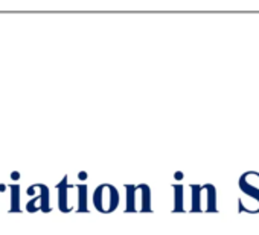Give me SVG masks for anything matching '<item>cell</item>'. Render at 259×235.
Segmentation results:
<instances>
[{
	"label": "cell",
	"instance_id": "obj_7",
	"mask_svg": "<svg viewBox=\"0 0 259 235\" xmlns=\"http://www.w3.org/2000/svg\"><path fill=\"white\" fill-rule=\"evenodd\" d=\"M172 191H174V208H172V211L183 212L185 211V199H183L185 186L182 183H176V185H172Z\"/></svg>",
	"mask_w": 259,
	"mask_h": 235
},
{
	"label": "cell",
	"instance_id": "obj_11",
	"mask_svg": "<svg viewBox=\"0 0 259 235\" xmlns=\"http://www.w3.org/2000/svg\"><path fill=\"white\" fill-rule=\"evenodd\" d=\"M11 191H13V202H11V211H19V191L20 186L19 185H11Z\"/></svg>",
	"mask_w": 259,
	"mask_h": 235
},
{
	"label": "cell",
	"instance_id": "obj_9",
	"mask_svg": "<svg viewBox=\"0 0 259 235\" xmlns=\"http://www.w3.org/2000/svg\"><path fill=\"white\" fill-rule=\"evenodd\" d=\"M76 189H78V211L87 212L89 211V208H87V185H84V183L76 185Z\"/></svg>",
	"mask_w": 259,
	"mask_h": 235
},
{
	"label": "cell",
	"instance_id": "obj_2",
	"mask_svg": "<svg viewBox=\"0 0 259 235\" xmlns=\"http://www.w3.org/2000/svg\"><path fill=\"white\" fill-rule=\"evenodd\" d=\"M250 174H251V171H247V173H244V174L239 177V182H238V183H239V189H241L245 195L254 199V200L257 202V209H259V189H257L256 186H253L251 183L247 182V177H250Z\"/></svg>",
	"mask_w": 259,
	"mask_h": 235
},
{
	"label": "cell",
	"instance_id": "obj_1",
	"mask_svg": "<svg viewBox=\"0 0 259 235\" xmlns=\"http://www.w3.org/2000/svg\"><path fill=\"white\" fill-rule=\"evenodd\" d=\"M93 205L99 212H113L119 205V191L110 183H101L93 192Z\"/></svg>",
	"mask_w": 259,
	"mask_h": 235
},
{
	"label": "cell",
	"instance_id": "obj_5",
	"mask_svg": "<svg viewBox=\"0 0 259 235\" xmlns=\"http://www.w3.org/2000/svg\"><path fill=\"white\" fill-rule=\"evenodd\" d=\"M138 192H141V199H142L141 211L142 212H151L153 211V208H151V188L147 183H141V185H138Z\"/></svg>",
	"mask_w": 259,
	"mask_h": 235
},
{
	"label": "cell",
	"instance_id": "obj_8",
	"mask_svg": "<svg viewBox=\"0 0 259 235\" xmlns=\"http://www.w3.org/2000/svg\"><path fill=\"white\" fill-rule=\"evenodd\" d=\"M126 191V212H136V192H138V185H125Z\"/></svg>",
	"mask_w": 259,
	"mask_h": 235
},
{
	"label": "cell",
	"instance_id": "obj_3",
	"mask_svg": "<svg viewBox=\"0 0 259 235\" xmlns=\"http://www.w3.org/2000/svg\"><path fill=\"white\" fill-rule=\"evenodd\" d=\"M203 192H204V199H206V211L207 212H217V189L212 183H204L203 185Z\"/></svg>",
	"mask_w": 259,
	"mask_h": 235
},
{
	"label": "cell",
	"instance_id": "obj_10",
	"mask_svg": "<svg viewBox=\"0 0 259 235\" xmlns=\"http://www.w3.org/2000/svg\"><path fill=\"white\" fill-rule=\"evenodd\" d=\"M37 186L41 189V194H40L41 206H40V209L45 211V212H49V211H51V208H49V188L45 186V185H41V183H37Z\"/></svg>",
	"mask_w": 259,
	"mask_h": 235
},
{
	"label": "cell",
	"instance_id": "obj_6",
	"mask_svg": "<svg viewBox=\"0 0 259 235\" xmlns=\"http://www.w3.org/2000/svg\"><path fill=\"white\" fill-rule=\"evenodd\" d=\"M191 192H192L191 211H192V212H200V211H203V206H201V199H203V185L192 183V185H191Z\"/></svg>",
	"mask_w": 259,
	"mask_h": 235
},
{
	"label": "cell",
	"instance_id": "obj_4",
	"mask_svg": "<svg viewBox=\"0 0 259 235\" xmlns=\"http://www.w3.org/2000/svg\"><path fill=\"white\" fill-rule=\"evenodd\" d=\"M58 206H60V209L63 211V212H69L72 208L67 205V189L69 188H72V185H69L67 183V177H64L60 183H58Z\"/></svg>",
	"mask_w": 259,
	"mask_h": 235
}]
</instances>
